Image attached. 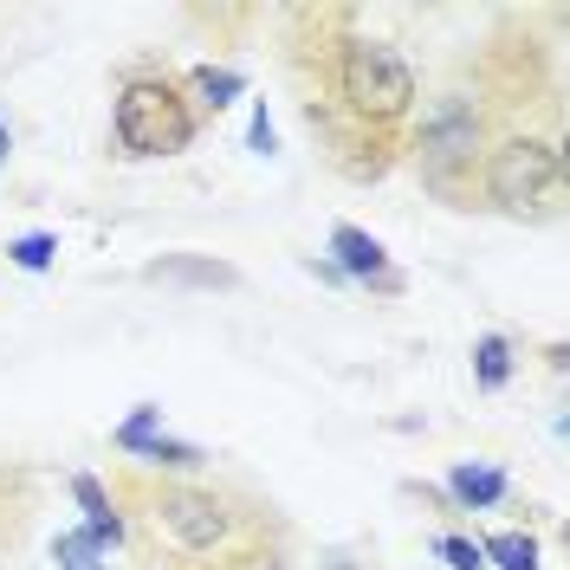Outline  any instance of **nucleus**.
Here are the masks:
<instances>
[{
	"label": "nucleus",
	"instance_id": "nucleus-1",
	"mask_svg": "<svg viewBox=\"0 0 570 570\" xmlns=\"http://www.w3.org/2000/svg\"><path fill=\"white\" fill-rule=\"evenodd\" d=\"M110 130H117L124 156H176L195 142V110L169 78H124Z\"/></svg>",
	"mask_w": 570,
	"mask_h": 570
},
{
	"label": "nucleus",
	"instance_id": "nucleus-2",
	"mask_svg": "<svg viewBox=\"0 0 570 570\" xmlns=\"http://www.w3.org/2000/svg\"><path fill=\"white\" fill-rule=\"evenodd\" d=\"M337 91H344V105L363 124H395L402 110L415 105V71L383 39H344V52H337Z\"/></svg>",
	"mask_w": 570,
	"mask_h": 570
},
{
	"label": "nucleus",
	"instance_id": "nucleus-3",
	"mask_svg": "<svg viewBox=\"0 0 570 570\" xmlns=\"http://www.w3.org/2000/svg\"><path fill=\"white\" fill-rule=\"evenodd\" d=\"M487 149V124H480V105L466 91H448L434 98L422 117V137H415V163H422V181L454 195V181L473 169V156Z\"/></svg>",
	"mask_w": 570,
	"mask_h": 570
},
{
	"label": "nucleus",
	"instance_id": "nucleus-4",
	"mask_svg": "<svg viewBox=\"0 0 570 570\" xmlns=\"http://www.w3.org/2000/svg\"><path fill=\"white\" fill-rule=\"evenodd\" d=\"M564 181V156L558 142L544 137H505L487 149V195H493L505 214H532L558 195Z\"/></svg>",
	"mask_w": 570,
	"mask_h": 570
},
{
	"label": "nucleus",
	"instance_id": "nucleus-5",
	"mask_svg": "<svg viewBox=\"0 0 570 570\" xmlns=\"http://www.w3.org/2000/svg\"><path fill=\"white\" fill-rule=\"evenodd\" d=\"M156 538H169L181 558H220L234 544V512L220 493H202V487H169L156 499Z\"/></svg>",
	"mask_w": 570,
	"mask_h": 570
},
{
	"label": "nucleus",
	"instance_id": "nucleus-6",
	"mask_svg": "<svg viewBox=\"0 0 570 570\" xmlns=\"http://www.w3.org/2000/svg\"><path fill=\"white\" fill-rule=\"evenodd\" d=\"M331 266H337L344 279H356V285L402 292V273L390 266L383 240H376V234H363V227H351V220H337V227H331Z\"/></svg>",
	"mask_w": 570,
	"mask_h": 570
},
{
	"label": "nucleus",
	"instance_id": "nucleus-7",
	"mask_svg": "<svg viewBox=\"0 0 570 570\" xmlns=\"http://www.w3.org/2000/svg\"><path fill=\"white\" fill-rule=\"evenodd\" d=\"M117 448H124V454H142V461H156V466H176V473H195V466L208 461L202 448L169 441V434H163V409H149V402H142L137 415L117 428Z\"/></svg>",
	"mask_w": 570,
	"mask_h": 570
},
{
	"label": "nucleus",
	"instance_id": "nucleus-8",
	"mask_svg": "<svg viewBox=\"0 0 570 570\" xmlns=\"http://www.w3.org/2000/svg\"><path fill=\"white\" fill-rule=\"evenodd\" d=\"M142 279H156V285H202V292H234L240 273H234L227 259H202V253H163V259H149V266H142Z\"/></svg>",
	"mask_w": 570,
	"mask_h": 570
},
{
	"label": "nucleus",
	"instance_id": "nucleus-9",
	"mask_svg": "<svg viewBox=\"0 0 570 570\" xmlns=\"http://www.w3.org/2000/svg\"><path fill=\"white\" fill-rule=\"evenodd\" d=\"M505 493H512V487H505V473H499L493 461H461V466H448V499H454L461 512H493Z\"/></svg>",
	"mask_w": 570,
	"mask_h": 570
},
{
	"label": "nucleus",
	"instance_id": "nucleus-10",
	"mask_svg": "<svg viewBox=\"0 0 570 570\" xmlns=\"http://www.w3.org/2000/svg\"><path fill=\"white\" fill-rule=\"evenodd\" d=\"M71 499L85 505V538L98 544V551H110V544H124V519H117V505H110V493L91 480V473H78L71 480Z\"/></svg>",
	"mask_w": 570,
	"mask_h": 570
},
{
	"label": "nucleus",
	"instance_id": "nucleus-11",
	"mask_svg": "<svg viewBox=\"0 0 570 570\" xmlns=\"http://www.w3.org/2000/svg\"><path fill=\"white\" fill-rule=\"evenodd\" d=\"M188 91H195V105L202 110H227L240 91H247V78L234 66H195L188 71Z\"/></svg>",
	"mask_w": 570,
	"mask_h": 570
},
{
	"label": "nucleus",
	"instance_id": "nucleus-12",
	"mask_svg": "<svg viewBox=\"0 0 570 570\" xmlns=\"http://www.w3.org/2000/svg\"><path fill=\"white\" fill-rule=\"evenodd\" d=\"M473 383H480V390H505V383H512V344H505L499 331H487V337L473 344Z\"/></svg>",
	"mask_w": 570,
	"mask_h": 570
},
{
	"label": "nucleus",
	"instance_id": "nucleus-13",
	"mask_svg": "<svg viewBox=\"0 0 570 570\" xmlns=\"http://www.w3.org/2000/svg\"><path fill=\"white\" fill-rule=\"evenodd\" d=\"M480 551H487V570H538V538L532 532H493Z\"/></svg>",
	"mask_w": 570,
	"mask_h": 570
},
{
	"label": "nucleus",
	"instance_id": "nucleus-14",
	"mask_svg": "<svg viewBox=\"0 0 570 570\" xmlns=\"http://www.w3.org/2000/svg\"><path fill=\"white\" fill-rule=\"evenodd\" d=\"M7 259L20 266V273H52V259H59V234H20V240H7Z\"/></svg>",
	"mask_w": 570,
	"mask_h": 570
},
{
	"label": "nucleus",
	"instance_id": "nucleus-15",
	"mask_svg": "<svg viewBox=\"0 0 570 570\" xmlns=\"http://www.w3.org/2000/svg\"><path fill=\"white\" fill-rule=\"evenodd\" d=\"M52 564L59 570H105V551H98L85 532H59L52 538Z\"/></svg>",
	"mask_w": 570,
	"mask_h": 570
},
{
	"label": "nucleus",
	"instance_id": "nucleus-16",
	"mask_svg": "<svg viewBox=\"0 0 570 570\" xmlns=\"http://www.w3.org/2000/svg\"><path fill=\"white\" fill-rule=\"evenodd\" d=\"M434 558H441L448 570H487L480 538H466V532H441V538H434Z\"/></svg>",
	"mask_w": 570,
	"mask_h": 570
},
{
	"label": "nucleus",
	"instance_id": "nucleus-17",
	"mask_svg": "<svg viewBox=\"0 0 570 570\" xmlns=\"http://www.w3.org/2000/svg\"><path fill=\"white\" fill-rule=\"evenodd\" d=\"M247 142L259 149V156H273V149H279V130H273V117H266V105L253 110V124H247Z\"/></svg>",
	"mask_w": 570,
	"mask_h": 570
},
{
	"label": "nucleus",
	"instance_id": "nucleus-18",
	"mask_svg": "<svg viewBox=\"0 0 570 570\" xmlns=\"http://www.w3.org/2000/svg\"><path fill=\"white\" fill-rule=\"evenodd\" d=\"M324 570H363V564H356V558H344V551H337V558H331V564H324Z\"/></svg>",
	"mask_w": 570,
	"mask_h": 570
},
{
	"label": "nucleus",
	"instance_id": "nucleus-19",
	"mask_svg": "<svg viewBox=\"0 0 570 570\" xmlns=\"http://www.w3.org/2000/svg\"><path fill=\"white\" fill-rule=\"evenodd\" d=\"M7 149H13V137H7V117H0V163H7Z\"/></svg>",
	"mask_w": 570,
	"mask_h": 570
}]
</instances>
